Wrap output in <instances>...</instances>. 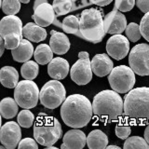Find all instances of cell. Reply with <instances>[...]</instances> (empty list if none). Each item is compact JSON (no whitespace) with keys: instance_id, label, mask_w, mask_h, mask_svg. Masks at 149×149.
<instances>
[{"instance_id":"1","label":"cell","mask_w":149,"mask_h":149,"mask_svg":"<svg viewBox=\"0 0 149 149\" xmlns=\"http://www.w3.org/2000/svg\"><path fill=\"white\" fill-rule=\"evenodd\" d=\"M92 104L81 94L68 96L61 107V116L63 122L74 129L87 126L92 118Z\"/></svg>"},{"instance_id":"2","label":"cell","mask_w":149,"mask_h":149,"mask_svg":"<svg viewBox=\"0 0 149 149\" xmlns=\"http://www.w3.org/2000/svg\"><path fill=\"white\" fill-rule=\"evenodd\" d=\"M124 115L133 124L149 123V88L130 91L124 99Z\"/></svg>"},{"instance_id":"3","label":"cell","mask_w":149,"mask_h":149,"mask_svg":"<svg viewBox=\"0 0 149 149\" xmlns=\"http://www.w3.org/2000/svg\"><path fill=\"white\" fill-rule=\"evenodd\" d=\"M92 108L99 119L102 122H112L118 120L124 113V102L118 92L102 91L95 95L92 102Z\"/></svg>"},{"instance_id":"4","label":"cell","mask_w":149,"mask_h":149,"mask_svg":"<svg viewBox=\"0 0 149 149\" xmlns=\"http://www.w3.org/2000/svg\"><path fill=\"white\" fill-rule=\"evenodd\" d=\"M63 130L58 119L41 113L34 126V137L39 144L46 147L52 146L62 137Z\"/></svg>"},{"instance_id":"5","label":"cell","mask_w":149,"mask_h":149,"mask_svg":"<svg viewBox=\"0 0 149 149\" xmlns=\"http://www.w3.org/2000/svg\"><path fill=\"white\" fill-rule=\"evenodd\" d=\"M80 32L86 39L92 43H99L105 35L102 14L97 8L83 10L80 16Z\"/></svg>"},{"instance_id":"6","label":"cell","mask_w":149,"mask_h":149,"mask_svg":"<svg viewBox=\"0 0 149 149\" xmlns=\"http://www.w3.org/2000/svg\"><path fill=\"white\" fill-rule=\"evenodd\" d=\"M66 91L57 79L48 81L40 90L39 99L41 104L49 109H55L65 101Z\"/></svg>"},{"instance_id":"7","label":"cell","mask_w":149,"mask_h":149,"mask_svg":"<svg viewBox=\"0 0 149 149\" xmlns=\"http://www.w3.org/2000/svg\"><path fill=\"white\" fill-rule=\"evenodd\" d=\"M134 71L126 65L114 67L108 76L112 90L118 93H127L133 88L135 84Z\"/></svg>"},{"instance_id":"8","label":"cell","mask_w":149,"mask_h":149,"mask_svg":"<svg viewBox=\"0 0 149 149\" xmlns=\"http://www.w3.org/2000/svg\"><path fill=\"white\" fill-rule=\"evenodd\" d=\"M40 91L37 85L32 80H22L14 90V99L19 106L24 109H31L38 102Z\"/></svg>"},{"instance_id":"9","label":"cell","mask_w":149,"mask_h":149,"mask_svg":"<svg viewBox=\"0 0 149 149\" xmlns=\"http://www.w3.org/2000/svg\"><path fill=\"white\" fill-rule=\"evenodd\" d=\"M129 63L136 74L149 76V45L142 43L134 46L129 55Z\"/></svg>"},{"instance_id":"10","label":"cell","mask_w":149,"mask_h":149,"mask_svg":"<svg viewBox=\"0 0 149 149\" xmlns=\"http://www.w3.org/2000/svg\"><path fill=\"white\" fill-rule=\"evenodd\" d=\"M92 68L90 58H79L70 71L72 80L79 86L87 85L92 79Z\"/></svg>"},{"instance_id":"11","label":"cell","mask_w":149,"mask_h":149,"mask_svg":"<svg viewBox=\"0 0 149 149\" xmlns=\"http://www.w3.org/2000/svg\"><path fill=\"white\" fill-rule=\"evenodd\" d=\"M106 51L115 60H122L130 52V42L128 37L121 34L113 35L106 42Z\"/></svg>"},{"instance_id":"12","label":"cell","mask_w":149,"mask_h":149,"mask_svg":"<svg viewBox=\"0 0 149 149\" xmlns=\"http://www.w3.org/2000/svg\"><path fill=\"white\" fill-rule=\"evenodd\" d=\"M19 125L14 121H9L2 126L0 132V141L6 148L14 149L20 143L22 130Z\"/></svg>"},{"instance_id":"13","label":"cell","mask_w":149,"mask_h":149,"mask_svg":"<svg viewBox=\"0 0 149 149\" xmlns=\"http://www.w3.org/2000/svg\"><path fill=\"white\" fill-rule=\"evenodd\" d=\"M104 31L105 34L119 35L126 30L127 20L124 14L115 8L104 17Z\"/></svg>"},{"instance_id":"14","label":"cell","mask_w":149,"mask_h":149,"mask_svg":"<svg viewBox=\"0 0 149 149\" xmlns=\"http://www.w3.org/2000/svg\"><path fill=\"white\" fill-rule=\"evenodd\" d=\"M55 14L53 6H51L49 3H43L35 9L33 20L36 24L42 27H47L54 22L56 16Z\"/></svg>"},{"instance_id":"15","label":"cell","mask_w":149,"mask_h":149,"mask_svg":"<svg viewBox=\"0 0 149 149\" xmlns=\"http://www.w3.org/2000/svg\"><path fill=\"white\" fill-rule=\"evenodd\" d=\"M63 142V143L61 146L62 149H82L87 143V137L82 130L74 129L64 134Z\"/></svg>"},{"instance_id":"16","label":"cell","mask_w":149,"mask_h":149,"mask_svg":"<svg viewBox=\"0 0 149 149\" xmlns=\"http://www.w3.org/2000/svg\"><path fill=\"white\" fill-rule=\"evenodd\" d=\"M92 71L97 77H105L114 68V63L107 54H97L91 60Z\"/></svg>"},{"instance_id":"17","label":"cell","mask_w":149,"mask_h":149,"mask_svg":"<svg viewBox=\"0 0 149 149\" xmlns=\"http://www.w3.org/2000/svg\"><path fill=\"white\" fill-rule=\"evenodd\" d=\"M70 66L68 62L63 58H53L48 65V73L50 77L57 80H62L67 77Z\"/></svg>"},{"instance_id":"18","label":"cell","mask_w":149,"mask_h":149,"mask_svg":"<svg viewBox=\"0 0 149 149\" xmlns=\"http://www.w3.org/2000/svg\"><path fill=\"white\" fill-rule=\"evenodd\" d=\"M22 22L21 19L15 15L5 16L0 22V36L5 37L9 33H16L22 36Z\"/></svg>"},{"instance_id":"19","label":"cell","mask_w":149,"mask_h":149,"mask_svg":"<svg viewBox=\"0 0 149 149\" xmlns=\"http://www.w3.org/2000/svg\"><path fill=\"white\" fill-rule=\"evenodd\" d=\"M50 36L49 46L53 52L58 55H63L66 53L70 49V41L68 37L63 33L54 30L50 31Z\"/></svg>"},{"instance_id":"20","label":"cell","mask_w":149,"mask_h":149,"mask_svg":"<svg viewBox=\"0 0 149 149\" xmlns=\"http://www.w3.org/2000/svg\"><path fill=\"white\" fill-rule=\"evenodd\" d=\"M34 53V47L31 44L30 40L26 38L22 39L18 48L11 50L14 61H16L18 63H25L27 61H29Z\"/></svg>"},{"instance_id":"21","label":"cell","mask_w":149,"mask_h":149,"mask_svg":"<svg viewBox=\"0 0 149 149\" xmlns=\"http://www.w3.org/2000/svg\"><path fill=\"white\" fill-rule=\"evenodd\" d=\"M22 35L26 39L32 42H40L47 38V32L44 27H42L36 22H28L23 26Z\"/></svg>"},{"instance_id":"22","label":"cell","mask_w":149,"mask_h":149,"mask_svg":"<svg viewBox=\"0 0 149 149\" xmlns=\"http://www.w3.org/2000/svg\"><path fill=\"white\" fill-rule=\"evenodd\" d=\"M0 81L8 88H14L19 83V74L12 66H4L0 70Z\"/></svg>"},{"instance_id":"23","label":"cell","mask_w":149,"mask_h":149,"mask_svg":"<svg viewBox=\"0 0 149 149\" xmlns=\"http://www.w3.org/2000/svg\"><path fill=\"white\" fill-rule=\"evenodd\" d=\"M87 144L90 149H104L108 144V137L100 130H92L87 137Z\"/></svg>"},{"instance_id":"24","label":"cell","mask_w":149,"mask_h":149,"mask_svg":"<svg viewBox=\"0 0 149 149\" xmlns=\"http://www.w3.org/2000/svg\"><path fill=\"white\" fill-rule=\"evenodd\" d=\"M18 104L15 99L12 98H4L0 102V113L4 118H13L18 114Z\"/></svg>"},{"instance_id":"25","label":"cell","mask_w":149,"mask_h":149,"mask_svg":"<svg viewBox=\"0 0 149 149\" xmlns=\"http://www.w3.org/2000/svg\"><path fill=\"white\" fill-rule=\"evenodd\" d=\"M34 57L36 62L38 64L45 65L47 63H49L51 60L53 59V51L51 49L50 46L41 44L37 46V48L36 49Z\"/></svg>"},{"instance_id":"26","label":"cell","mask_w":149,"mask_h":149,"mask_svg":"<svg viewBox=\"0 0 149 149\" xmlns=\"http://www.w3.org/2000/svg\"><path fill=\"white\" fill-rule=\"evenodd\" d=\"M63 30L67 34L77 35L81 38H84L83 35L80 32V20L74 15H69L65 17L62 23Z\"/></svg>"},{"instance_id":"27","label":"cell","mask_w":149,"mask_h":149,"mask_svg":"<svg viewBox=\"0 0 149 149\" xmlns=\"http://www.w3.org/2000/svg\"><path fill=\"white\" fill-rule=\"evenodd\" d=\"M39 72V67L36 62L34 61H27L22 64L21 68V74L22 77L28 80H34L36 78Z\"/></svg>"},{"instance_id":"28","label":"cell","mask_w":149,"mask_h":149,"mask_svg":"<svg viewBox=\"0 0 149 149\" xmlns=\"http://www.w3.org/2000/svg\"><path fill=\"white\" fill-rule=\"evenodd\" d=\"M123 147L124 149H132V148L148 149L149 143L146 142V139H143L140 136H132L126 139Z\"/></svg>"},{"instance_id":"29","label":"cell","mask_w":149,"mask_h":149,"mask_svg":"<svg viewBox=\"0 0 149 149\" xmlns=\"http://www.w3.org/2000/svg\"><path fill=\"white\" fill-rule=\"evenodd\" d=\"M72 0H53V8L56 16H63L72 10Z\"/></svg>"},{"instance_id":"30","label":"cell","mask_w":149,"mask_h":149,"mask_svg":"<svg viewBox=\"0 0 149 149\" xmlns=\"http://www.w3.org/2000/svg\"><path fill=\"white\" fill-rule=\"evenodd\" d=\"M20 0H2V10L7 15H15L21 9Z\"/></svg>"},{"instance_id":"31","label":"cell","mask_w":149,"mask_h":149,"mask_svg":"<svg viewBox=\"0 0 149 149\" xmlns=\"http://www.w3.org/2000/svg\"><path fill=\"white\" fill-rule=\"evenodd\" d=\"M34 120H35L34 114L28 109L22 110L18 115V123L22 128L27 129L32 127V125L34 124Z\"/></svg>"},{"instance_id":"32","label":"cell","mask_w":149,"mask_h":149,"mask_svg":"<svg viewBox=\"0 0 149 149\" xmlns=\"http://www.w3.org/2000/svg\"><path fill=\"white\" fill-rule=\"evenodd\" d=\"M125 32L128 39L132 42H137L142 36L140 25L135 22H130V24H128L127 27H126Z\"/></svg>"},{"instance_id":"33","label":"cell","mask_w":149,"mask_h":149,"mask_svg":"<svg viewBox=\"0 0 149 149\" xmlns=\"http://www.w3.org/2000/svg\"><path fill=\"white\" fill-rule=\"evenodd\" d=\"M6 44V49H14L18 48L22 39V36L16 34V33H9L5 37H3Z\"/></svg>"},{"instance_id":"34","label":"cell","mask_w":149,"mask_h":149,"mask_svg":"<svg viewBox=\"0 0 149 149\" xmlns=\"http://www.w3.org/2000/svg\"><path fill=\"white\" fill-rule=\"evenodd\" d=\"M115 132H116V135L119 139L125 140L130 136L132 129H130V125L127 124V122L123 121V122H120L118 126H116Z\"/></svg>"},{"instance_id":"35","label":"cell","mask_w":149,"mask_h":149,"mask_svg":"<svg viewBox=\"0 0 149 149\" xmlns=\"http://www.w3.org/2000/svg\"><path fill=\"white\" fill-rule=\"evenodd\" d=\"M135 0H115V8L121 12H128L134 7Z\"/></svg>"},{"instance_id":"36","label":"cell","mask_w":149,"mask_h":149,"mask_svg":"<svg viewBox=\"0 0 149 149\" xmlns=\"http://www.w3.org/2000/svg\"><path fill=\"white\" fill-rule=\"evenodd\" d=\"M140 29H141L142 36L149 42V12L146 13V15L142 18Z\"/></svg>"},{"instance_id":"37","label":"cell","mask_w":149,"mask_h":149,"mask_svg":"<svg viewBox=\"0 0 149 149\" xmlns=\"http://www.w3.org/2000/svg\"><path fill=\"white\" fill-rule=\"evenodd\" d=\"M37 143L36 141V139H31V138H24L22 139V141L19 143V149H22V148H34V149H37L38 148V146H37Z\"/></svg>"},{"instance_id":"38","label":"cell","mask_w":149,"mask_h":149,"mask_svg":"<svg viewBox=\"0 0 149 149\" xmlns=\"http://www.w3.org/2000/svg\"><path fill=\"white\" fill-rule=\"evenodd\" d=\"M72 10L74 11L76 9H79L81 8L84 7H87V6H90L91 5V2L90 0H72Z\"/></svg>"},{"instance_id":"39","label":"cell","mask_w":149,"mask_h":149,"mask_svg":"<svg viewBox=\"0 0 149 149\" xmlns=\"http://www.w3.org/2000/svg\"><path fill=\"white\" fill-rule=\"evenodd\" d=\"M136 5L142 12H149V0H136Z\"/></svg>"},{"instance_id":"40","label":"cell","mask_w":149,"mask_h":149,"mask_svg":"<svg viewBox=\"0 0 149 149\" xmlns=\"http://www.w3.org/2000/svg\"><path fill=\"white\" fill-rule=\"evenodd\" d=\"M90 1L91 2V4L97 5L99 7H105L108 6L113 0H90Z\"/></svg>"},{"instance_id":"41","label":"cell","mask_w":149,"mask_h":149,"mask_svg":"<svg viewBox=\"0 0 149 149\" xmlns=\"http://www.w3.org/2000/svg\"><path fill=\"white\" fill-rule=\"evenodd\" d=\"M0 46H1V52H0V55H3L5 48H6V44H5V40L3 37H0Z\"/></svg>"},{"instance_id":"42","label":"cell","mask_w":149,"mask_h":149,"mask_svg":"<svg viewBox=\"0 0 149 149\" xmlns=\"http://www.w3.org/2000/svg\"><path fill=\"white\" fill-rule=\"evenodd\" d=\"M43 3H48V0H36L35 4H34V10L39 6V5L43 4Z\"/></svg>"},{"instance_id":"43","label":"cell","mask_w":149,"mask_h":149,"mask_svg":"<svg viewBox=\"0 0 149 149\" xmlns=\"http://www.w3.org/2000/svg\"><path fill=\"white\" fill-rule=\"evenodd\" d=\"M144 139H146V142L149 143V124L146 126V130H144Z\"/></svg>"},{"instance_id":"44","label":"cell","mask_w":149,"mask_h":149,"mask_svg":"<svg viewBox=\"0 0 149 149\" xmlns=\"http://www.w3.org/2000/svg\"><path fill=\"white\" fill-rule=\"evenodd\" d=\"M78 57L79 58H88L90 56H88V53L87 51H81V52L78 53Z\"/></svg>"},{"instance_id":"45","label":"cell","mask_w":149,"mask_h":149,"mask_svg":"<svg viewBox=\"0 0 149 149\" xmlns=\"http://www.w3.org/2000/svg\"><path fill=\"white\" fill-rule=\"evenodd\" d=\"M107 149H112V148H115V149H120L119 146H106Z\"/></svg>"},{"instance_id":"46","label":"cell","mask_w":149,"mask_h":149,"mask_svg":"<svg viewBox=\"0 0 149 149\" xmlns=\"http://www.w3.org/2000/svg\"><path fill=\"white\" fill-rule=\"evenodd\" d=\"M20 1L23 4H27V3H29L30 2V0H20Z\"/></svg>"}]
</instances>
